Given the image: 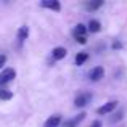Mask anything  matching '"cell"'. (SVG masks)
Wrapping results in <instances>:
<instances>
[{"label": "cell", "instance_id": "52a82bcc", "mask_svg": "<svg viewBox=\"0 0 127 127\" xmlns=\"http://www.w3.org/2000/svg\"><path fill=\"white\" fill-rule=\"evenodd\" d=\"M66 55H68V52H66L64 47H55V48H53V52H52V58L55 60V61L63 60Z\"/></svg>", "mask_w": 127, "mask_h": 127}, {"label": "cell", "instance_id": "7a4b0ae2", "mask_svg": "<svg viewBox=\"0 0 127 127\" xmlns=\"http://www.w3.org/2000/svg\"><path fill=\"white\" fill-rule=\"evenodd\" d=\"M15 77H16V71L15 69L13 68H5L2 71V74H0V89L5 87L8 82H11Z\"/></svg>", "mask_w": 127, "mask_h": 127}, {"label": "cell", "instance_id": "8fae6325", "mask_svg": "<svg viewBox=\"0 0 127 127\" xmlns=\"http://www.w3.org/2000/svg\"><path fill=\"white\" fill-rule=\"evenodd\" d=\"M28 37H29V28H28V26H21V28L18 29V39H19V43H23Z\"/></svg>", "mask_w": 127, "mask_h": 127}, {"label": "cell", "instance_id": "8992f818", "mask_svg": "<svg viewBox=\"0 0 127 127\" xmlns=\"http://www.w3.org/2000/svg\"><path fill=\"white\" fill-rule=\"evenodd\" d=\"M40 6L42 8H48V10H52V11H60V10H61V3H60L58 0H42Z\"/></svg>", "mask_w": 127, "mask_h": 127}, {"label": "cell", "instance_id": "2e32d148", "mask_svg": "<svg viewBox=\"0 0 127 127\" xmlns=\"http://www.w3.org/2000/svg\"><path fill=\"white\" fill-rule=\"evenodd\" d=\"M5 63H6V55H0V69L3 68Z\"/></svg>", "mask_w": 127, "mask_h": 127}, {"label": "cell", "instance_id": "277c9868", "mask_svg": "<svg viewBox=\"0 0 127 127\" xmlns=\"http://www.w3.org/2000/svg\"><path fill=\"white\" fill-rule=\"evenodd\" d=\"M116 108H118V101H116V100H111V101H106L105 105L100 106V108L96 109V113L101 114V116L103 114H109V113H113Z\"/></svg>", "mask_w": 127, "mask_h": 127}, {"label": "cell", "instance_id": "9a60e30c", "mask_svg": "<svg viewBox=\"0 0 127 127\" xmlns=\"http://www.w3.org/2000/svg\"><path fill=\"white\" fill-rule=\"evenodd\" d=\"M122 118H124V109H119V111H116L114 114H113V118L109 119V121H111V124H116V122H119Z\"/></svg>", "mask_w": 127, "mask_h": 127}, {"label": "cell", "instance_id": "6da1fadb", "mask_svg": "<svg viewBox=\"0 0 127 127\" xmlns=\"http://www.w3.org/2000/svg\"><path fill=\"white\" fill-rule=\"evenodd\" d=\"M72 35L79 43H87V26L84 24H77L72 29Z\"/></svg>", "mask_w": 127, "mask_h": 127}, {"label": "cell", "instance_id": "7c38bea8", "mask_svg": "<svg viewBox=\"0 0 127 127\" xmlns=\"http://www.w3.org/2000/svg\"><path fill=\"white\" fill-rule=\"evenodd\" d=\"M103 6V0H95V2H89L85 3V8L89 10V11H95V10L101 8Z\"/></svg>", "mask_w": 127, "mask_h": 127}, {"label": "cell", "instance_id": "ba28073f", "mask_svg": "<svg viewBox=\"0 0 127 127\" xmlns=\"http://www.w3.org/2000/svg\"><path fill=\"white\" fill-rule=\"evenodd\" d=\"M84 118H85V113H79V114H77V116H74L72 119H69V121H66L64 127H77V126L81 124L82 121H84Z\"/></svg>", "mask_w": 127, "mask_h": 127}, {"label": "cell", "instance_id": "9c48e42d", "mask_svg": "<svg viewBox=\"0 0 127 127\" xmlns=\"http://www.w3.org/2000/svg\"><path fill=\"white\" fill-rule=\"evenodd\" d=\"M60 124H61V116L60 114H53V116H50V118L45 121L43 127H58Z\"/></svg>", "mask_w": 127, "mask_h": 127}, {"label": "cell", "instance_id": "4fadbf2b", "mask_svg": "<svg viewBox=\"0 0 127 127\" xmlns=\"http://www.w3.org/2000/svg\"><path fill=\"white\" fill-rule=\"evenodd\" d=\"M87 60H89V55H87L85 52H81V53H77V55H76V64H77V66H82Z\"/></svg>", "mask_w": 127, "mask_h": 127}, {"label": "cell", "instance_id": "5bb4252c", "mask_svg": "<svg viewBox=\"0 0 127 127\" xmlns=\"http://www.w3.org/2000/svg\"><path fill=\"white\" fill-rule=\"evenodd\" d=\"M11 98H13V92L5 89V87H2L0 89V100H11Z\"/></svg>", "mask_w": 127, "mask_h": 127}, {"label": "cell", "instance_id": "5b68a950", "mask_svg": "<svg viewBox=\"0 0 127 127\" xmlns=\"http://www.w3.org/2000/svg\"><path fill=\"white\" fill-rule=\"evenodd\" d=\"M103 76H105V69H103V66H95V68H93L92 71L89 72V79H90L92 82L101 81Z\"/></svg>", "mask_w": 127, "mask_h": 127}, {"label": "cell", "instance_id": "30bf717a", "mask_svg": "<svg viewBox=\"0 0 127 127\" xmlns=\"http://www.w3.org/2000/svg\"><path fill=\"white\" fill-rule=\"evenodd\" d=\"M100 29H101V24H100V21H96V19H90L89 21V26H87V31L89 32H100Z\"/></svg>", "mask_w": 127, "mask_h": 127}, {"label": "cell", "instance_id": "ac0fdd59", "mask_svg": "<svg viewBox=\"0 0 127 127\" xmlns=\"http://www.w3.org/2000/svg\"><path fill=\"white\" fill-rule=\"evenodd\" d=\"M113 48H121V43H119V42H114V43H113Z\"/></svg>", "mask_w": 127, "mask_h": 127}, {"label": "cell", "instance_id": "e0dca14e", "mask_svg": "<svg viewBox=\"0 0 127 127\" xmlns=\"http://www.w3.org/2000/svg\"><path fill=\"white\" fill-rule=\"evenodd\" d=\"M103 124H101V121H98V119H96V121H93L92 124H90V127H101Z\"/></svg>", "mask_w": 127, "mask_h": 127}, {"label": "cell", "instance_id": "3957f363", "mask_svg": "<svg viewBox=\"0 0 127 127\" xmlns=\"http://www.w3.org/2000/svg\"><path fill=\"white\" fill-rule=\"evenodd\" d=\"M90 101H92V93L90 92H82L74 98V105L77 106V108H84Z\"/></svg>", "mask_w": 127, "mask_h": 127}]
</instances>
